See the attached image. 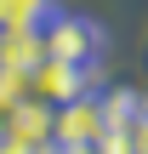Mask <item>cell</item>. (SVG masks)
Here are the masks:
<instances>
[{
    "instance_id": "3",
    "label": "cell",
    "mask_w": 148,
    "mask_h": 154,
    "mask_svg": "<svg viewBox=\"0 0 148 154\" xmlns=\"http://www.w3.org/2000/svg\"><path fill=\"white\" fill-rule=\"evenodd\" d=\"M51 131H57V143H103V131H108V114H103V103H91V97L80 91V97L57 103V120H51Z\"/></svg>"
},
{
    "instance_id": "6",
    "label": "cell",
    "mask_w": 148,
    "mask_h": 154,
    "mask_svg": "<svg viewBox=\"0 0 148 154\" xmlns=\"http://www.w3.org/2000/svg\"><path fill=\"white\" fill-rule=\"evenodd\" d=\"M40 154H57V149H40Z\"/></svg>"
},
{
    "instance_id": "2",
    "label": "cell",
    "mask_w": 148,
    "mask_h": 154,
    "mask_svg": "<svg viewBox=\"0 0 148 154\" xmlns=\"http://www.w3.org/2000/svg\"><path fill=\"white\" fill-rule=\"evenodd\" d=\"M40 46H46V57H63V63H91L97 57V46H103V34L86 23V17H57L46 34H40Z\"/></svg>"
},
{
    "instance_id": "1",
    "label": "cell",
    "mask_w": 148,
    "mask_h": 154,
    "mask_svg": "<svg viewBox=\"0 0 148 154\" xmlns=\"http://www.w3.org/2000/svg\"><path fill=\"white\" fill-rule=\"evenodd\" d=\"M86 91V69L80 63H63V57H40L34 69H29V97L34 103H68V97H80Z\"/></svg>"
},
{
    "instance_id": "5",
    "label": "cell",
    "mask_w": 148,
    "mask_h": 154,
    "mask_svg": "<svg viewBox=\"0 0 148 154\" xmlns=\"http://www.w3.org/2000/svg\"><path fill=\"white\" fill-rule=\"evenodd\" d=\"M51 17V0H0V29H40Z\"/></svg>"
},
{
    "instance_id": "4",
    "label": "cell",
    "mask_w": 148,
    "mask_h": 154,
    "mask_svg": "<svg viewBox=\"0 0 148 154\" xmlns=\"http://www.w3.org/2000/svg\"><path fill=\"white\" fill-rule=\"evenodd\" d=\"M6 143H17L23 154H40L57 143V131H51V103H34V97H23L11 114H6Z\"/></svg>"
}]
</instances>
